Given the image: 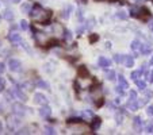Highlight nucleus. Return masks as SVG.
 Here are the masks:
<instances>
[{
  "instance_id": "f257e3e1",
  "label": "nucleus",
  "mask_w": 153,
  "mask_h": 135,
  "mask_svg": "<svg viewBox=\"0 0 153 135\" xmlns=\"http://www.w3.org/2000/svg\"><path fill=\"white\" fill-rule=\"evenodd\" d=\"M30 16L33 18L34 20H38L41 24H49V18L52 16V11H46V10H43L41 6H35L34 8L31 10V12H30Z\"/></svg>"
},
{
  "instance_id": "f03ea898",
  "label": "nucleus",
  "mask_w": 153,
  "mask_h": 135,
  "mask_svg": "<svg viewBox=\"0 0 153 135\" xmlns=\"http://www.w3.org/2000/svg\"><path fill=\"white\" fill-rule=\"evenodd\" d=\"M150 12L148 8L145 7H136V8H131L130 10V16L131 18H145V16H149Z\"/></svg>"
},
{
  "instance_id": "7ed1b4c3",
  "label": "nucleus",
  "mask_w": 153,
  "mask_h": 135,
  "mask_svg": "<svg viewBox=\"0 0 153 135\" xmlns=\"http://www.w3.org/2000/svg\"><path fill=\"white\" fill-rule=\"evenodd\" d=\"M12 112L15 116H25L26 115V107L20 103H14L12 104Z\"/></svg>"
},
{
  "instance_id": "20e7f679",
  "label": "nucleus",
  "mask_w": 153,
  "mask_h": 135,
  "mask_svg": "<svg viewBox=\"0 0 153 135\" xmlns=\"http://www.w3.org/2000/svg\"><path fill=\"white\" fill-rule=\"evenodd\" d=\"M8 69L11 70V72H20L22 63H20V61L16 60V58H11V60L8 61Z\"/></svg>"
},
{
  "instance_id": "39448f33",
  "label": "nucleus",
  "mask_w": 153,
  "mask_h": 135,
  "mask_svg": "<svg viewBox=\"0 0 153 135\" xmlns=\"http://www.w3.org/2000/svg\"><path fill=\"white\" fill-rule=\"evenodd\" d=\"M34 101H35V104H39V105H46L48 104L46 96L42 95V93H35L34 95Z\"/></svg>"
},
{
  "instance_id": "423d86ee",
  "label": "nucleus",
  "mask_w": 153,
  "mask_h": 135,
  "mask_svg": "<svg viewBox=\"0 0 153 135\" xmlns=\"http://www.w3.org/2000/svg\"><path fill=\"white\" fill-rule=\"evenodd\" d=\"M35 38H37L38 43H39V45H42V46H45V45H46V42L49 41V38H48V35L45 34V32H35Z\"/></svg>"
},
{
  "instance_id": "0eeeda50",
  "label": "nucleus",
  "mask_w": 153,
  "mask_h": 135,
  "mask_svg": "<svg viewBox=\"0 0 153 135\" xmlns=\"http://www.w3.org/2000/svg\"><path fill=\"white\" fill-rule=\"evenodd\" d=\"M77 75H79V77H81V78H88L90 77V70L87 69L85 65H81V66H79Z\"/></svg>"
},
{
  "instance_id": "6e6552de",
  "label": "nucleus",
  "mask_w": 153,
  "mask_h": 135,
  "mask_svg": "<svg viewBox=\"0 0 153 135\" xmlns=\"http://www.w3.org/2000/svg\"><path fill=\"white\" fill-rule=\"evenodd\" d=\"M102 126V119L100 118H92L91 119V128H92V131H98L99 128H100Z\"/></svg>"
},
{
  "instance_id": "1a4fd4ad",
  "label": "nucleus",
  "mask_w": 153,
  "mask_h": 135,
  "mask_svg": "<svg viewBox=\"0 0 153 135\" xmlns=\"http://www.w3.org/2000/svg\"><path fill=\"white\" fill-rule=\"evenodd\" d=\"M133 127L136 130V132H141V128H142V119L140 116H136L133 119Z\"/></svg>"
},
{
  "instance_id": "9d476101",
  "label": "nucleus",
  "mask_w": 153,
  "mask_h": 135,
  "mask_svg": "<svg viewBox=\"0 0 153 135\" xmlns=\"http://www.w3.org/2000/svg\"><path fill=\"white\" fill-rule=\"evenodd\" d=\"M8 39L11 41L12 43H20V42H22V38H20V35L18 34L16 31H11V32H10Z\"/></svg>"
},
{
  "instance_id": "9b49d317",
  "label": "nucleus",
  "mask_w": 153,
  "mask_h": 135,
  "mask_svg": "<svg viewBox=\"0 0 153 135\" xmlns=\"http://www.w3.org/2000/svg\"><path fill=\"white\" fill-rule=\"evenodd\" d=\"M50 114H52V109H50V107L43 105L42 108H39V116H42V118H49Z\"/></svg>"
},
{
  "instance_id": "f8f14e48",
  "label": "nucleus",
  "mask_w": 153,
  "mask_h": 135,
  "mask_svg": "<svg viewBox=\"0 0 153 135\" xmlns=\"http://www.w3.org/2000/svg\"><path fill=\"white\" fill-rule=\"evenodd\" d=\"M98 65L100 66V68H103V69H107V68L111 65V61L107 60L106 57H100L99 58V61H98Z\"/></svg>"
},
{
  "instance_id": "ddd939ff",
  "label": "nucleus",
  "mask_w": 153,
  "mask_h": 135,
  "mask_svg": "<svg viewBox=\"0 0 153 135\" xmlns=\"http://www.w3.org/2000/svg\"><path fill=\"white\" fill-rule=\"evenodd\" d=\"M14 96H15L16 99H19L20 101H26V100H27V96L25 95V93L22 92L19 88H15V89H14Z\"/></svg>"
},
{
  "instance_id": "4468645a",
  "label": "nucleus",
  "mask_w": 153,
  "mask_h": 135,
  "mask_svg": "<svg viewBox=\"0 0 153 135\" xmlns=\"http://www.w3.org/2000/svg\"><path fill=\"white\" fill-rule=\"evenodd\" d=\"M19 119L18 118H8V126H10V130H15L16 126H19Z\"/></svg>"
},
{
  "instance_id": "2eb2a0df",
  "label": "nucleus",
  "mask_w": 153,
  "mask_h": 135,
  "mask_svg": "<svg viewBox=\"0 0 153 135\" xmlns=\"http://www.w3.org/2000/svg\"><path fill=\"white\" fill-rule=\"evenodd\" d=\"M123 63L126 68H131V66L134 65V60L131 55H125L123 57Z\"/></svg>"
},
{
  "instance_id": "dca6fc26",
  "label": "nucleus",
  "mask_w": 153,
  "mask_h": 135,
  "mask_svg": "<svg viewBox=\"0 0 153 135\" xmlns=\"http://www.w3.org/2000/svg\"><path fill=\"white\" fill-rule=\"evenodd\" d=\"M140 107V103L137 100H130L129 103H127V108L130 109V111H137Z\"/></svg>"
},
{
  "instance_id": "f3484780",
  "label": "nucleus",
  "mask_w": 153,
  "mask_h": 135,
  "mask_svg": "<svg viewBox=\"0 0 153 135\" xmlns=\"http://www.w3.org/2000/svg\"><path fill=\"white\" fill-rule=\"evenodd\" d=\"M72 11H73V6H71V4H67L65 6V8H64V14H62V16L65 18V19H68L69 18V15L72 14Z\"/></svg>"
},
{
  "instance_id": "a211bd4d",
  "label": "nucleus",
  "mask_w": 153,
  "mask_h": 135,
  "mask_svg": "<svg viewBox=\"0 0 153 135\" xmlns=\"http://www.w3.org/2000/svg\"><path fill=\"white\" fill-rule=\"evenodd\" d=\"M141 46H142V43L140 42L138 39H134L133 42H131V45H130V47H131L133 52H138V50H141Z\"/></svg>"
},
{
  "instance_id": "6ab92c4d",
  "label": "nucleus",
  "mask_w": 153,
  "mask_h": 135,
  "mask_svg": "<svg viewBox=\"0 0 153 135\" xmlns=\"http://www.w3.org/2000/svg\"><path fill=\"white\" fill-rule=\"evenodd\" d=\"M3 18L6 20H14V12L11 11V10H4V12H3Z\"/></svg>"
},
{
  "instance_id": "aec40b11",
  "label": "nucleus",
  "mask_w": 153,
  "mask_h": 135,
  "mask_svg": "<svg viewBox=\"0 0 153 135\" xmlns=\"http://www.w3.org/2000/svg\"><path fill=\"white\" fill-rule=\"evenodd\" d=\"M118 83H119V85L122 86V88L126 91L127 88H129V83H127L126 80H125V77L123 76H118Z\"/></svg>"
},
{
  "instance_id": "412c9836",
  "label": "nucleus",
  "mask_w": 153,
  "mask_h": 135,
  "mask_svg": "<svg viewBox=\"0 0 153 135\" xmlns=\"http://www.w3.org/2000/svg\"><path fill=\"white\" fill-rule=\"evenodd\" d=\"M104 76H106L107 80H110V81H113L117 78V75L114 70H106V72H104Z\"/></svg>"
},
{
  "instance_id": "4be33fe9",
  "label": "nucleus",
  "mask_w": 153,
  "mask_h": 135,
  "mask_svg": "<svg viewBox=\"0 0 153 135\" xmlns=\"http://www.w3.org/2000/svg\"><path fill=\"white\" fill-rule=\"evenodd\" d=\"M31 10H33V7H31V4H30V3H25V4H22V6H20V11L23 12V14L31 12Z\"/></svg>"
},
{
  "instance_id": "5701e85b",
  "label": "nucleus",
  "mask_w": 153,
  "mask_h": 135,
  "mask_svg": "<svg viewBox=\"0 0 153 135\" xmlns=\"http://www.w3.org/2000/svg\"><path fill=\"white\" fill-rule=\"evenodd\" d=\"M37 86L38 88H42V89H49L50 85L46 83V81H43V80H38L37 81Z\"/></svg>"
},
{
  "instance_id": "b1692460",
  "label": "nucleus",
  "mask_w": 153,
  "mask_h": 135,
  "mask_svg": "<svg viewBox=\"0 0 153 135\" xmlns=\"http://www.w3.org/2000/svg\"><path fill=\"white\" fill-rule=\"evenodd\" d=\"M150 52H152V49H150V45H142V46H141V53L144 55L150 54Z\"/></svg>"
},
{
  "instance_id": "393cba45",
  "label": "nucleus",
  "mask_w": 153,
  "mask_h": 135,
  "mask_svg": "<svg viewBox=\"0 0 153 135\" xmlns=\"http://www.w3.org/2000/svg\"><path fill=\"white\" fill-rule=\"evenodd\" d=\"M141 75H142V69L136 70V72H131V80H133V81L140 80V76H141Z\"/></svg>"
},
{
  "instance_id": "a878e982",
  "label": "nucleus",
  "mask_w": 153,
  "mask_h": 135,
  "mask_svg": "<svg viewBox=\"0 0 153 135\" xmlns=\"http://www.w3.org/2000/svg\"><path fill=\"white\" fill-rule=\"evenodd\" d=\"M43 132H45V134H50V135H54V134H56V130L53 128L52 126H45V128H43Z\"/></svg>"
},
{
  "instance_id": "bb28decb",
  "label": "nucleus",
  "mask_w": 153,
  "mask_h": 135,
  "mask_svg": "<svg viewBox=\"0 0 153 135\" xmlns=\"http://www.w3.org/2000/svg\"><path fill=\"white\" fill-rule=\"evenodd\" d=\"M81 122H83L81 118H69L67 120V123L68 124H76V123H81Z\"/></svg>"
},
{
  "instance_id": "cd10ccee",
  "label": "nucleus",
  "mask_w": 153,
  "mask_h": 135,
  "mask_svg": "<svg viewBox=\"0 0 153 135\" xmlns=\"http://www.w3.org/2000/svg\"><path fill=\"white\" fill-rule=\"evenodd\" d=\"M81 116H83V118H87V119H92L94 114H92L91 109H87V111H84L83 114H81Z\"/></svg>"
},
{
  "instance_id": "c85d7f7f",
  "label": "nucleus",
  "mask_w": 153,
  "mask_h": 135,
  "mask_svg": "<svg viewBox=\"0 0 153 135\" xmlns=\"http://www.w3.org/2000/svg\"><path fill=\"white\" fill-rule=\"evenodd\" d=\"M136 84H137V86H138L141 91H145V88H146V83L145 81H141V80H137L136 81Z\"/></svg>"
},
{
  "instance_id": "c756f323",
  "label": "nucleus",
  "mask_w": 153,
  "mask_h": 135,
  "mask_svg": "<svg viewBox=\"0 0 153 135\" xmlns=\"http://www.w3.org/2000/svg\"><path fill=\"white\" fill-rule=\"evenodd\" d=\"M123 57L125 55H122V54H114V61L117 63H122L123 62Z\"/></svg>"
},
{
  "instance_id": "7c9ffc66",
  "label": "nucleus",
  "mask_w": 153,
  "mask_h": 135,
  "mask_svg": "<svg viewBox=\"0 0 153 135\" xmlns=\"http://www.w3.org/2000/svg\"><path fill=\"white\" fill-rule=\"evenodd\" d=\"M72 32L69 31V30H64V38H65V41H71L72 39Z\"/></svg>"
},
{
  "instance_id": "2f4dec72",
  "label": "nucleus",
  "mask_w": 153,
  "mask_h": 135,
  "mask_svg": "<svg viewBox=\"0 0 153 135\" xmlns=\"http://www.w3.org/2000/svg\"><path fill=\"white\" fill-rule=\"evenodd\" d=\"M20 27H22V30H25V31H27V30L30 29L29 23H27V20H20Z\"/></svg>"
},
{
  "instance_id": "473e14b6",
  "label": "nucleus",
  "mask_w": 153,
  "mask_h": 135,
  "mask_svg": "<svg viewBox=\"0 0 153 135\" xmlns=\"http://www.w3.org/2000/svg\"><path fill=\"white\" fill-rule=\"evenodd\" d=\"M129 97H130V100H138V95H137L136 91H130Z\"/></svg>"
},
{
  "instance_id": "72a5a7b5",
  "label": "nucleus",
  "mask_w": 153,
  "mask_h": 135,
  "mask_svg": "<svg viewBox=\"0 0 153 135\" xmlns=\"http://www.w3.org/2000/svg\"><path fill=\"white\" fill-rule=\"evenodd\" d=\"M117 18H119V19L125 20V19H127V14H125L123 11H119V12H117Z\"/></svg>"
},
{
  "instance_id": "f704fd0d",
  "label": "nucleus",
  "mask_w": 153,
  "mask_h": 135,
  "mask_svg": "<svg viewBox=\"0 0 153 135\" xmlns=\"http://www.w3.org/2000/svg\"><path fill=\"white\" fill-rule=\"evenodd\" d=\"M98 41H99V35H98V34L90 35V42H91V43H95V42H98Z\"/></svg>"
},
{
  "instance_id": "c9c22d12",
  "label": "nucleus",
  "mask_w": 153,
  "mask_h": 135,
  "mask_svg": "<svg viewBox=\"0 0 153 135\" xmlns=\"http://www.w3.org/2000/svg\"><path fill=\"white\" fill-rule=\"evenodd\" d=\"M145 131H146L148 134H153V124H146V126H145Z\"/></svg>"
},
{
  "instance_id": "e433bc0d",
  "label": "nucleus",
  "mask_w": 153,
  "mask_h": 135,
  "mask_svg": "<svg viewBox=\"0 0 153 135\" xmlns=\"http://www.w3.org/2000/svg\"><path fill=\"white\" fill-rule=\"evenodd\" d=\"M115 91H117V93H119V95H125V89L123 88H122V86L121 85H118V86H117V88H115Z\"/></svg>"
},
{
  "instance_id": "4c0bfd02",
  "label": "nucleus",
  "mask_w": 153,
  "mask_h": 135,
  "mask_svg": "<svg viewBox=\"0 0 153 135\" xmlns=\"http://www.w3.org/2000/svg\"><path fill=\"white\" fill-rule=\"evenodd\" d=\"M4 86H6V81H4L3 77H0V92L4 89Z\"/></svg>"
},
{
  "instance_id": "58836bf2",
  "label": "nucleus",
  "mask_w": 153,
  "mask_h": 135,
  "mask_svg": "<svg viewBox=\"0 0 153 135\" xmlns=\"http://www.w3.org/2000/svg\"><path fill=\"white\" fill-rule=\"evenodd\" d=\"M103 104H104V100H103V99H99V100H96L95 101V105L96 107H98V108H99V107H102V105H103Z\"/></svg>"
},
{
  "instance_id": "ea45409f",
  "label": "nucleus",
  "mask_w": 153,
  "mask_h": 135,
  "mask_svg": "<svg viewBox=\"0 0 153 135\" xmlns=\"http://www.w3.org/2000/svg\"><path fill=\"white\" fill-rule=\"evenodd\" d=\"M145 97L150 100V99L153 97V92H152V91H145Z\"/></svg>"
},
{
  "instance_id": "a19ab883",
  "label": "nucleus",
  "mask_w": 153,
  "mask_h": 135,
  "mask_svg": "<svg viewBox=\"0 0 153 135\" xmlns=\"http://www.w3.org/2000/svg\"><path fill=\"white\" fill-rule=\"evenodd\" d=\"M146 114H148L149 116H153V105H149V107H148V108H146Z\"/></svg>"
},
{
  "instance_id": "79ce46f5",
  "label": "nucleus",
  "mask_w": 153,
  "mask_h": 135,
  "mask_svg": "<svg viewBox=\"0 0 153 135\" xmlns=\"http://www.w3.org/2000/svg\"><path fill=\"white\" fill-rule=\"evenodd\" d=\"M4 70H6V65L3 62H0V75H3Z\"/></svg>"
},
{
  "instance_id": "37998d69",
  "label": "nucleus",
  "mask_w": 153,
  "mask_h": 135,
  "mask_svg": "<svg viewBox=\"0 0 153 135\" xmlns=\"http://www.w3.org/2000/svg\"><path fill=\"white\" fill-rule=\"evenodd\" d=\"M117 123H118V124H121L122 123V116H117Z\"/></svg>"
},
{
  "instance_id": "c03bdc74",
  "label": "nucleus",
  "mask_w": 153,
  "mask_h": 135,
  "mask_svg": "<svg viewBox=\"0 0 153 135\" xmlns=\"http://www.w3.org/2000/svg\"><path fill=\"white\" fill-rule=\"evenodd\" d=\"M148 81H149V83H153V72L150 73V77H149V80Z\"/></svg>"
},
{
  "instance_id": "a18cd8bd",
  "label": "nucleus",
  "mask_w": 153,
  "mask_h": 135,
  "mask_svg": "<svg viewBox=\"0 0 153 135\" xmlns=\"http://www.w3.org/2000/svg\"><path fill=\"white\" fill-rule=\"evenodd\" d=\"M8 1H10V3H19L20 0H8Z\"/></svg>"
},
{
  "instance_id": "49530a36",
  "label": "nucleus",
  "mask_w": 153,
  "mask_h": 135,
  "mask_svg": "<svg viewBox=\"0 0 153 135\" xmlns=\"http://www.w3.org/2000/svg\"><path fill=\"white\" fill-rule=\"evenodd\" d=\"M1 132H3V123L0 122V134H1Z\"/></svg>"
},
{
  "instance_id": "de8ad7c7",
  "label": "nucleus",
  "mask_w": 153,
  "mask_h": 135,
  "mask_svg": "<svg viewBox=\"0 0 153 135\" xmlns=\"http://www.w3.org/2000/svg\"><path fill=\"white\" fill-rule=\"evenodd\" d=\"M119 103H121V99L117 97V99H115V104H119Z\"/></svg>"
},
{
  "instance_id": "09e8293b",
  "label": "nucleus",
  "mask_w": 153,
  "mask_h": 135,
  "mask_svg": "<svg viewBox=\"0 0 153 135\" xmlns=\"http://www.w3.org/2000/svg\"><path fill=\"white\" fill-rule=\"evenodd\" d=\"M149 29L153 31V22H150V23H149Z\"/></svg>"
},
{
  "instance_id": "8fccbe9b",
  "label": "nucleus",
  "mask_w": 153,
  "mask_h": 135,
  "mask_svg": "<svg viewBox=\"0 0 153 135\" xmlns=\"http://www.w3.org/2000/svg\"><path fill=\"white\" fill-rule=\"evenodd\" d=\"M110 45H111V43H110V42H107V43H106V47H107V49H110V47H111V46H110Z\"/></svg>"
},
{
  "instance_id": "3c124183",
  "label": "nucleus",
  "mask_w": 153,
  "mask_h": 135,
  "mask_svg": "<svg viewBox=\"0 0 153 135\" xmlns=\"http://www.w3.org/2000/svg\"><path fill=\"white\" fill-rule=\"evenodd\" d=\"M133 1H136V3H141L142 0H133Z\"/></svg>"
},
{
  "instance_id": "603ef678",
  "label": "nucleus",
  "mask_w": 153,
  "mask_h": 135,
  "mask_svg": "<svg viewBox=\"0 0 153 135\" xmlns=\"http://www.w3.org/2000/svg\"><path fill=\"white\" fill-rule=\"evenodd\" d=\"M150 65H153V57H152V60H150Z\"/></svg>"
},
{
  "instance_id": "864d4df0",
  "label": "nucleus",
  "mask_w": 153,
  "mask_h": 135,
  "mask_svg": "<svg viewBox=\"0 0 153 135\" xmlns=\"http://www.w3.org/2000/svg\"><path fill=\"white\" fill-rule=\"evenodd\" d=\"M95 1H103V0H95Z\"/></svg>"
},
{
  "instance_id": "5fc2aeb1",
  "label": "nucleus",
  "mask_w": 153,
  "mask_h": 135,
  "mask_svg": "<svg viewBox=\"0 0 153 135\" xmlns=\"http://www.w3.org/2000/svg\"><path fill=\"white\" fill-rule=\"evenodd\" d=\"M0 114H1V107H0Z\"/></svg>"
},
{
  "instance_id": "6e6d98bb",
  "label": "nucleus",
  "mask_w": 153,
  "mask_h": 135,
  "mask_svg": "<svg viewBox=\"0 0 153 135\" xmlns=\"http://www.w3.org/2000/svg\"><path fill=\"white\" fill-rule=\"evenodd\" d=\"M152 1H153V0H152Z\"/></svg>"
}]
</instances>
